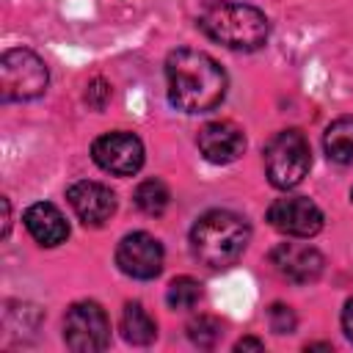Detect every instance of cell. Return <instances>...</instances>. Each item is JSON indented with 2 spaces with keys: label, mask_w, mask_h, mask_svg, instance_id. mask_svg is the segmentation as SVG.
Returning <instances> with one entry per match:
<instances>
[{
  "label": "cell",
  "mask_w": 353,
  "mask_h": 353,
  "mask_svg": "<svg viewBox=\"0 0 353 353\" xmlns=\"http://www.w3.org/2000/svg\"><path fill=\"white\" fill-rule=\"evenodd\" d=\"M66 199H69V207L74 210V215L85 226H102L116 212V193L102 182L80 179V182L69 185Z\"/></svg>",
  "instance_id": "8fae6325"
},
{
  "label": "cell",
  "mask_w": 353,
  "mask_h": 353,
  "mask_svg": "<svg viewBox=\"0 0 353 353\" xmlns=\"http://www.w3.org/2000/svg\"><path fill=\"white\" fill-rule=\"evenodd\" d=\"M221 334H223L221 331V320H215L210 314H199V317H193L188 323V336L199 347H215L218 339H221Z\"/></svg>",
  "instance_id": "ac0fdd59"
},
{
  "label": "cell",
  "mask_w": 353,
  "mask_h": 353,
  "mask_svg": "<svg viewBox=\"0 0 353 353\" xmlns=\"http://www.w3.org/2000/svg\"><path fill=\"white\" fill-rule=\"evenodd\" d=\"M25 229L30 232V237L39 245H47V248L61 245L69 237V223H66L63 212L55 204H47V201L30 204L25 210Z\"/></svg>",
  "instance_id": "4fadbf2b"
},
{
  "label": "cell",
  "mask_w": 353,
  "mask_h": 353,
  "mask_svg": "<svg viewBox=\"0 0 353 353\" xmlns=\"http://www.w3.org/2000/svg\"><path fill=\"white\" fill-rule=\"evenodd\" d=\"M121 336L130 345H149L157 336V323L141 303H127L121 312Z\"/></svg>",
  "instance_id": "9a60e30c"
},
{
  "label": "cell",
  "mask_w": 353,
  "mask_h": 353,
  "mask_svg": "<svg viewBox=\"0 0 353 353\" xmlns=\"http://www.w3.org/2000/svg\"><path fill=\"white\" fill-rule=\"evenodd\" d=\"M323 149L331 163H353V116H342L328 124L323 135Z\"/></svg>",
  "instance_id": "5bb4252c"
},
{
  "label": "cell",
  "mask_w": 353,
  "mask_h": 353,
  "mask_svg": "<svg viewBox=\"0 0 353 353\" xmlns=\"http://www.w3.org/2000/svg\"><path fill=\"white\" fill-rule=\"evenodd\" d=\"M135 207L141 210V212H146V215H160V212H165V207H168V201H171V193H168V188L160 182V179H146V182H141L138 188H135Z\"/></svg>",
  "instance_id": "2e32d148"
},
{
  "label": "cell",
  "mask_w": 353,
  "mask_h": 353,
  "mask_svg": "<svg viewBox=\"0 0 353 353\" xmlns=\"http://www.w3.org/2000/svg\"><path fill=\"white\" fill-rule=\"evenodd\" d=\"M50 83L44 61L25 47L6 50L0 58V97L6 102H28L44 94Z\"/></svg>",
  "instance_id": "5b68a950"
},
{
  "label": "cell",
  "mask_w": 353,
  "mask_h": 353,
  "mask_svg": "<svg viewBox=\"0 0 353 353\" xmlns=\"http://www.w3.org/2000/svg\"><path fill=\"white\" fill-rule=\"evenodd\" d=\"M196 143H199V152L215 165L234 163L245 152V135L232 121H210V124H204L199 130V135H196Z\"/></svg>",
  "instance_id": "7c38bea8"
},
{
  "label": "cell",
  "mask_w": 353,
  "mask_h": 353,
  "mask_svg": "<svg viewBox=\"0 0 353 353\" xmlns=\"http://www.w3.org/2000/svg\"><path fill=\"white\" fill-rule=\"evenodd\" d=\"M268 323H270V331H276V334H292L295 325H298V317H295V312L290 306L273 303L268 309Z\"/></svg>",
  "instance_id": "d6986e66"
},
{
  "label": "cell",
  "mask_w": 353,
  "mask_h": 353,
  "mask_svg": "<svg viewBox=\"0 0 353 353\" xmlns=\"http://www.w3.org/2000/svg\"><path fill=\"white\" fill-rule=\"evenodd\" d=\"M168 99L176 110L207 113L226 97V72L201 50H174L165 61Z\"/></svg>",
  "instance_id": "6da1fadb"
},
{
  "label": "cell",
  "mask_w": 353,
  "mask_h": 353,
  "mask_svg": "<svg viewBox=\"0 0 353 353\" xmlns=\"http://www.w3.org/2000/svg\"><path fill=\"white\" fill-rule=\"evenodd\" d=\"M342 331H345V336L353 342V298L345 303V309H342Z\"/></svg>",
  "instance_id": "ffe728a7"
},
{
  "label": "cell",
  "mask_w": 353,
  "mask_h": 353,
  "mask_svg": "<svg viewBox=\"0 0 353 353\" xmlns=\"http://www.w3.org/2000/svg\"><path fill=\"white\" fill-rule=\"evenodd\" d=\"M63 342L74 353H97L110 342V320L94 301H77L63 317Z\"/></svg>",
  "instance_id": "8992f818"
},
{
  "label": "cell",
  "mask_w": 353,
  "mask_h": 353,
  "mask_svg": "<svg viewBox=\"0 0 353 353\" xmlns=\"http://www.w3.org/2000/svg\"><path fill=\"white\" fill-rule=\"evenodd\" d=\"M91 157L94 163L116 176H132L141 165H143V143L138 135L124 132V130H113L105 132L94 141L91 146Z\"/></svg>",
  "instance_id": "52a82bcc"
},
{
  "label": "cell",
  "mask_w": 353,
  "mask_h": 353,
  "mask_svg": "<svg viewBox=\"0 0 353 353\" xmlns=\"http://www.w3.org/2000/svg\"><path fill=\"white\" fill-rule=\"evenodd\" d=\"M312 168V149L301 130H281L265 146V174L273 188L290 190Z\"/></svg>",
  "instance_id": "277c9868"
},
{
  "label": "cell",
  "mask_w": 353,
  "mask_h": 353,
  "mask_svg": "<svg viewBox=\"0 0 353 353\" xmlns=\"http://www.w3.org/2000/svg\"><path fill=\"white\" fill-rule=\"evenodd\" d=\"M350 199H353V190H350Z\"/></svg>",
  "instance_id": "7402d4cb"
},
{
  "label": "cell",
  "mask_w": 353,
  "mask_h": 353,
  "mask_svg": "<svg viewBox=\"0 0 353 353\" xmlns=\"http://www.w3.org/2000/svg\"><path fill=\"white\" fill-rule=\"evenodd\" d=\"M270 265L281 279L292 284H312L323 276L325 259L309 243H279L270 251Z\"/></svg>",
  "instance_id": "30bf717a"
},
{
  "label": "cell",
  "mask_w": 353,
  "mask_h": 353,
  "mask_svg": "<svg viewBox=\"0 0 353 353\" xmlns=\"http://www.w3.org/2000/svg\"><path fill=\"white\" fill-rule=\"evenodd\" d=\"M199 25L212 41L237 52L259 50L270 36L268 17L248 3H215L201 14Z\"/></svg>",
  "instance_id": "3957f363"
},
{
  "label": "cell",
  "mask_w": 353,
  "mask_h": 353,
  "mask_svg": "<svg viewBox=\"0 0 353 353\" xmlns=\"http://www.w3.org/2000/svg\"><path fill=\"white\" fill-rule=\"evenodd\" d=\"M116 265L130 279H154L163 270V245L149 232H132L116 245Z\"/></svg>",
  "instance_id": "ba28073f"
},
{
  "label": "cell",
  "mask_w": 353,
  "mask_h": 353,
  "mask_svg": "<svg viewBox=\"0 0 353 353\" xmlns=\"http://www.w3.org/2000/svg\"><path fill=\"white\" fill-rule=\"evenodd\" d=\"M268 221L273 229L290 237H314L323 229L320 207L306 196H284L268 207Z\"/></svg>",
  "instance_id": "9c48e42d"
},
{
  "label": "cell",
  "mask_w": 353,
  "mask_h": 353,
  "mask_svg": "<svg viewBox=\"0 0 353 353\" xmlns=\"http://www.w3.org/2000/svg\"><path fill=\"white\" fill-rule=\"evenodd\" d=\"M251 240V229L245 218L229 210L204 212L190 229V248L196 259L212 270H223L234 265Z\"/></svg>",
  "instance_id": "7a4b0ae2"
},
{
  "label": "cell",
  "mask_w": 353,
  "mask_h": 353,
  "mask_svg": "<svg viewBox=\"0 0 353 353\" xmlns=\"http://www.w3.org/2000/svg\"><path fill=\"white\" fill-rule=\"evenodd\" d=\"M265 345L259 342V339H251V336H245V339H240L237 345H234V350H262Z\"/></svg>",
  "instance_id": "44dd1931"
},
{
  "label": "cell",
  "mask_w": 353,
  "mask_h": 353,
  "mask_svg": "<svg viewBox=\"0 0 353 353\" xmlns=\"http://www.w3.org/2000/svg\"><path fill=\"white\" fill-rule=\"evenodd\" d=\"M201 298V281L190 279V276H179L168 284V292H165V301L171 309H193Z\"/></svg>",
  "instance_id": "e0dca14e"
}]
</instances>
